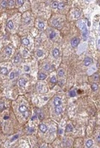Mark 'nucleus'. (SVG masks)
<instances>
[{
  "label": "nucleus",
  "mask_w": 100,
  "mask_h": 148,
  "mask_svg": "<svg viewBox=\"0 0 100 148\" xmlns=\"http://www.w3.org/2000/svg\"><path fill=\"white\" fill-rule=\"evenodd\" d=\"M79 26H80V28H81V30L82 31V32H83V38L84 39H86L87 38V35H88V30H87V26H86V25H85V23L84 22H81V23H79Z\"/></svg>",
  "instance_id": "f257e3e1"
},
{
  "label": "nucleus",
  "mask_w": 100,
  "mask_h": 148,
  "mask_svg": "<svg viewBox=\"0 0 100 148\" xmlns=\"http://www.w3.org/2000/svg\"><path fill=\"white\" fill-rule=\"evenodd\" d=\"M78 43H79V39L77 38V37H74V38L72 39L71 45H72V47H77L78 46Z\"/></svg>",
  "instance_id": "f03ea898"
},
{
  "label": "nucleus",
  "mask_w": 100,
  "mask_h": 148,
  "mask_svg": "<svg viewBox=\"0 0 100 148\" xmlns=\"http://www.w3.org/2000/svg\"><path fill=\"white\" fill-rule=\"evenodd\" d=\"M61 99L59 96H56L54 98V105L56 107H57V106H61Z\"/></svg>",
  "instance_id": "7ed1b4c3"
},
{
  "label": "nucleus",
  "mask_w": 100,
  "mask_h": 148,
  "mask_svg": "<svg viewBox=\"0 0 100 148\" xmlns=\"http://www.w3.org/2000/svg\"><path fill=\"white\" fill-rule=\"evenodd\" d=\"M40 130L41 132L45 133L48 130V127L46 125H45V124H41V125H40Z\"/></svg>",
  "instance_id": "20e7f679"
},
{
  "label": "nucleus",
  "mask_w": 100,
  "mask_h": 148,
  "mask_svg": "<svg viewBox=\"0 0 100 148\" xmlns=\"http://www.w3.org/2000/svg\"><path fill=\"white\" fill-rule=\"evenodd\" d=\"M92 63H93V59H92L91 58H86L84 59V65L85 66H89Z\"/></svg>",
  "instance_id": "39448f33"
},
{
  "label": "nucleus",
  "mask_w": 100,
  "mask_h": 148,
  "mask_svg": "<svg viewBox=\"0 0 100 148\" xmlns=\"http://www.w3.org/2000/svg\"><path fill=\"white\" fill-rule=\"evenodd\" d=\"M0 73L4 75H7L9 74V70H8L7 68H5V67H3V68L0 69Z\"/></svg>",
  "instance_id": "423d86ee"
},
{
  "label": "nucleus",
  "mask_w": 100,
  "mask_h": 148,
  "mask_svg": "<svg viewBox=\"0 0 100 148\" xmlns=\"http://www.w3.org/2000/svg\"><path fill=\"white\" fill-rule=\"evenodd\" d=\"M4 52H5V53H6L8 56L11 55L12 54V48L10 47H5V49H4Z\"/></svg>",
  "instance_id": "0eeeda50"
},
{
  "label": "nucleus",
  "mask_w": 100,
  "mask_h": 148,
  "mask_svg": "<svg viewBox=\"0 0 100 148\" xmlns=\"http://www.w3.org/2000/svg\"><path fill=\"white\" fill-rule=\"evenodd\" d=\"M45 78H46V75L45 73H42V72H40V73L38 74V79L40 80H45Z\"/></svg>",
  "instance_id": "6e6552de"
},
{
  "label": "nucleus",
  "mask_w": 100,
  "mask_h": 148,
  "mask_svg": "<svg viewBox=\"0 0 100 148\" xmlns=\"http://www.w3.org/2000/svg\"><path fill=\"white\" fill-rule=\"evenodd\" d=\"M44 88H45V87H44V85L43 84H40V83H39V84L37 85V90H38V91H40V92H43V91H44L43 89Z\"/></svg>",
  "instance_id": "1a4fd4ad"
},
{
  "label": "nucleus",
  "mask_w": 100,
  "mask_h": 148,
  "mask_svg": "<svg viewBox=\"0 0 100 148\" xmlns=\"http://www.w3.org/2000/svg\"><path fill=\"white\" fill-rule=\"evenodd\" d=\"M52 54L54 56V58H57L59 54H60V52H59V50L57 49V48H55V49H53V51H52Z\"/></svg>",
  "instance_id": "9d476101"
},
{
  "label": "nucleus",
  "mask_w": 100,
  "mask_h": 148,
  "mask_svg": "<svg viewBox=\"0 0 100 148\" xmlns=\"http://www.w3.org/2000/svg\"><path fill=\"white\" fill-rule=\"evenodd\" d=\"M55 112H56V114H61V113H62V107H60V106L56 107Z\"/></svg>",
  "instance_id": "9b49d317"
},
{
  "label": "nucleus",
  "mask_w": 100,
  "mask_h": 148,
  "mask_svg": "<svg viewBox=\"0 0 100 148\" xmlns=\"http://www.w3.org/2000/svg\"><path fill=\"white\" fill-rule=\"evenodd\" d=\"M37 26H38V28H39L40 30H43L45 28V23L43 22V21H39L38 22V25H37Z\"/></svg>",
  "instance_id": "f8f14e48"
},
{
  "label": "nucleus",
  "mask_w": 100,
  "mask_h": 148,
  "mask_svg": "<svg viewBox=\"0 0 100 148\" xmlns=\"http://www.w3.org/2000/svg\"><path fill=\"white\" fill-rule=\"evenodd\" d=\"M25 85H26V80L25 79H21L20 81H19V85H20V87H24Z\"/></svg>",
  "instance_id": "ddd939ff"
},
{
  "label": "nucleus",
  "mask_w": 100,
  "mask_h": 148,
  "mask_svg": "<svg viewBox=\"0 0 100 148\" xmlns=\"http://www.w3.org/2000/svg\"><path fill=\"white\" fill-rule=\"evenodd\" d=\"M52 25L55 26V27H61V24H60V22H59V20H53V22H52Z\"/></svg>",
  "instance_id": "4468645a"
},
{
  "label": "nucleus",
  "mask_w": 100,
  "mask_h": 148,
  "mask_svg": "<svg viewBox=\"0 0 100 148\" xmlns=\"http://www.w3.org/2000/svg\"><path fill=\"white\" fill-rule=\"evenodd\" d=\"M19 111H20V113H24L27 111V107L25 106V105H21V106H20V108H19Z\"/></svg>",
  "instance_id": "2eb2a0df"
},
{
  "label": "nucleus",
  "mask_w": 100,
  "mask_h": 148,
  "mask_svg": "<svg viewBox=\"0 0 100 148\" xmlns=\"http://www.w3.org/2000/svg\"><path fill=\"white\" fill-rule=\"evenodd\" d=\"M72 130H73V127H72V125H66V132H72Z\"/></svg>",
  "instance_id": "dca6fc26"
},
{
  "label": "nucleus",
  "mask_w": 100,
  "mask_h": 148,
  "mask_svg": "<svg viewBox=\"0 0 100 148\" xmlns=\"http://www.w3.org/2000/svg\"><path fill=\"white\" fill-rule=\"evenodd\" d=\"M7 25H8V27H9L10 30L13 29V21H12L11 20L8 21V24H7Z\"/></svg>",
  "instance_id": "f3484780"
},
{
  "label": "nucleus",
  "mask_w": 100,
  "mask_h": 148,
  "mask_svg": "<svg viewBox=\"0 0 100 148\" xmlns=\"http://www.w3.org/2000/svg\"><path fill=\"white\" fill-rule=\"evenodd\" d=\"M13 62H14V64H18L20 62V57L19 55H16L14 58H13Z\"/></svg>",
  "instance_id": "a211bd4d"
},
{
  "label": "nucleus",
  "mask_w": 100,
  "mask_h": 148,
  "mask_svg": "<svg viewBox=\"0 0 100 148\" xmlns=\"http://www.w3.org/2000/svg\"><path fill=\"white\" fill-rule=\"evenodd\" d=\"M93 141H92V140H88V141L86 142V146H87V147H91L93 146Z\"/></svg>",
  "instance_id": "6ab92c4d"
},
{
  "label": "nucleus",
  "mask_w": 100,
  "mask_h": 148,
  "mask_svg": "<svg viewBox=\"0 0 100 148\" xmlns=\"http://www.w3.org/2000/svg\"><path fill=\"white\" fill-rule=\"evenodd\" d=\"M43 54H44V53H43V51L41 50H38L36 52V56L37 57H42Z\"/></svg>",
  "instance_id": "aec40b11"
},
{
  "label": "nucleus",
  "mask_w": 100,
  "mask_h": 148,
  "mask_svg": "<svg viewBox=\"0 0 100 148\" xmlns=\"http://www.w3.org/2000/svg\"><path fill=\"white\" fill-rule=\"evenodd\" d=\"M22 42H23V44L24 45H25V46H28L29 44V39H27V38H24L22 40Z\"/></svg>",
  "instance_id": "412c9836"
},
{
  "label": "nucleus",
  "mask_w": 100,
  "mask_h": 148,
  "mask_svg": "<svg viewBox=\"0 0 100 148\" xmlns=\"http://www.w3.org/2000/svg\"><path fill=\"white\" fill-rule=\"evenodd\" d=\"M51 7H52L53 9H57V7H58V3H57V2H56V1L52 2V4H51Z\"/></svg>",
  "instance_id": "4be33fe9"
},
{
  "label": "nucleus",
  "mask_w": 100,
  "mask_h": 148,
  "mask_svg": "<svg viewBox=\"0 0 100 148\" xmlns=\"http://www.w3.org/2000/svg\"><path fill=\"white\" fill-rule=\"evenodd\" d=\"M36 113L38 114L37 117L39 118H40V119H42V118H43V114H42V113L40 112V110H36Z\"/></svg>",
  "instance_id": "5701e85b"
},
{
  "label": "nucleus",
  "mask_w": 100,
  "mask_h": 148,
  "mask_svg": "<svg viewBox=\"0 0 100 148\" xmlns=\"http://www.w3.org/2000/svg\"><path fill=\"white\" fill-rule=\"evenodd\" d=\"M57 74H58V75H59V76H60V77H62L63 75H65L63 69H59L58 72H57Z\"/></svg>",
  "instance_id": "b1692460"
},
{
  "label": "nucleus",
  "mask_w": 100,
  "mask_h": 148,
  "mask_svg": "<svg viewBox=\"0 0 100 148\" xmlns=\"http://www.w3.org/2000/svg\"><path fill=\"white\" fill-rule=\"evenodd\" d=\"M16 3H17V5L19 7H21L24 4V0H17Z\"/></svg>",
  "instance_id": "393cba45"
},
{
  "label": "nucleus",
  "mask_w": 100,
  "mask_h": 148,
  "mask_svg": "<svg viewBox=\"0 0 100 148\" xmlns=\"http://www.w3.org/2000/svg\"><path fill=\"white\" fill-rule=\"evenodd\" d=\"M55 36H56V33H55V32H54V31H51V33H50V36H49L50 39H53Z\"/></svg>",
  "instance_id": "a878e982"
},
{
  "label": "nucleus",
  "mask_w": 100,
  "mask_h": 148,
  "mask_svg": "<svg viewBox=\"0 0 100 148\" xmlns=\"http://www.w3.org/2000/svg\"><path fill=\"white\" fill-rule=\"evenodd\" d=\"M51 68V65H50V64H45V66H44V69H45V70H50V69Z\"/></svg>",
  "instance_id": "bb28decb"
},
{
  "label": "nucleus",
  "mask_w": 100,
  "mask_h": 148,
  "mask_svg": "<svg viewBox=\"0 0 100 148\" xmlns=\"http://www.w3.org/2000/svg\"><path fill=\"white\" fill-rule=\"evenodd\" d=\"M69 94H70V96H72V97H73V96H75L76 95H77V93H76L75 91H71Z\"/></svg>",
  "instance_id": "cd10ccee"
},
{
  "label": "nucleus",
  "mask_w": 100,
  "mask_h": 148,
  "mask_svg": "<svg viewBox=\"0 0 100 148\" xmlns=\"http://www.w3.org/2000/svg\"><path fill=\"white\" fill-rule=\"evenodd\" d=\"M7 2H6V0H3V1L1 2V5H2V7H6L7 6Z\"/></svg>",
  "instance_id": "c85d7f7f"
},
{
  "label": "nucleus",
  "mask_w": 100,
  "mask_h": 148,
  "mask_svg": "<svg viewBox=\"0 0 100 148\" xmlns=\"http://www.w3.org/2000/svg\"><path fill=\"white\" fill-rule=\"evenodd\" d=\"M14 77H15V73H14V72H11V73H10V75H9V79L12 80Z\"/></svg>",
  "instance_id": "c756f323"
},
{
  "label": "nucleus",
  "mask_w": 100,
  "mask_h": 148,
  "mask_svg": "<svg viewBox=\"0 0 100 148\" xmlns=\"http://www.w3.org/2000/svg\"><path fill=\"white\" fill-rule=\"evenodd\" d=\"M97 89H98V85H97L96 84H93V85H92V90H93V91H96Z\"/></svg>",
  "instance_id": "7c9ffc66"
},
{
  "label": "nucleus",
  "mask_w": 100,
  "mask_h": 148,
  "mask_svg": "<svg viewBox=\"0 0 100 148\" xmlns=\"http://www.w3.org/2000/svg\"><path fill=\"white\" fill-rule=\"evenodd\" d=\"M13 5H14V2H13V0H9V6L13 7Z\"/></svg>",
  "instance_id": "2f4dec72"
},
{
  "label": "nucleus",
  "mask_w": 100,
  "mask_h": 148,
  "mask_svg": "<svg viewBox=\"0 0 100 148\" xmlns=\"http://www.w3.org/2000/svg\"><path fill=\"white\" fill-rule=\"evenodd\" d=\"M51 81L52 82V83H56V76H52L51 78Z\"/></svg>",
  "instance_id": "473e14b6"
},
{
  "label": "nucleus",
  "mask_w": 100,
  "mask_h": 148,
  "mask_svg": "<svg viewBox=\"0 0 100 148\" xmlns=\"http://www.w3.org/2000/svg\"><path fill=\"white\" fill-rule=\"evenodd\" d=\"M18 138H19V134H15V135L13 136V138L11 139V141H11V142H13V141H15V140H16V139H18Z\"/></svg>",
  "instance_id": "72a5a7b5"
},
{
  "label": "nucleus",
  "mask_w": 100,
  "mask_h": 148,
  "mask_svg": "<svg viewBox=\"0 0 100 148\" xmlns=\"http://www.w3.org/2000/svg\"><path fill=\"white\" fill-rule=\"evenodd\" d=\"M29 66H28V65H25V71H26V72H29Z\"/></svg>",
  "instance_id": "f704fd0d"
},
{
  "label": "nucleus",
  "mask_w": 100,
  "mask_h": 148,
  "mask_svg": "<svg viewBox=\"0 0 100 148\" xmlns=\"http://www.w3.org/2000/svg\"><path fill=\"white\" fill-rule=\"evenodd\" d=\"M98 79H99V75H95V76H94V80H95V81H98Z\"/></svg>",
  "instance_id": "c9c22d12"
},
{
  "label": "nucleus",
  "mask_w": 100,
  "mask_h": 148,
  "mask_svg": "<svg viewBox=\"0 0 100 148\" xmlns=\"http://www.w3.org/2000/svg\"><path fill=\"white\" fill-rule=\"evenodd\" d=\"M28 115H29V114H28V112H27V111H25V112H24V113H23V116L25 117V118H27V117H28Z\"/></svg>",
  "instance_id": "e433bc0d"
},
{
  "label": "nucleus",
  "mask_w": 100,
  "mask_h": 148,
  "mask_svg": "<svg viewBox=\"0 0 100 148\" xmlns=\"http://www.w3.org/2000/svg\"><path fill=\"white\" fill-rule=\"evenodd\" d=\"M81 16V14H80V12H76V15H75V17L76 18H78V17H80Z\"/></svg>",
  "instance_id": "4c0bfd02"
},
{
  "label": "nucleus",
  "mask_w": 100,
  "mask_h": 148,
  "mask_svg": "<svg viewBox=\"0 0 100 148\" xmlns=\"http://www.w3.org/2000/svg\"><path fill=\"white\" fill-rule=\"evenodd\" d=\"M64 6V4H58V9H62Z\"/></svg>",
  "instance_id": "58836bf2"
},
{
  "label": "nucleus",
  "mask_w": 100,
  "mask_h": 148,
  "mask_svg": "<svg viewBox=\"0 0 100 148\" xmlns=\"http://www.w3.org/2000/svg\"><path fill=\"white\" fill-rule=\"evenodd\" d=\"M29 133H33L34 132V129L33 128H29Z\"/></svg>",
  "instance_id": "ea45409f"
},
{
  "label": "nucleus",
  "mask_w": 100,
  "mask_h": 148,
  "mask_svg": "<svg viewBox=\"0 0 100 148\" xmlns=\"http://www.w3.org/2000/svg\"><path fill=\"white\" fill-rule=\"evenodd\" d=\"M36 118H37V115H35V116H33V117L31 118V120H35Z\"/></svg>",
  "instance_id": "a19ab883"
},
{
  "label": "nucleus",
  "mask_w": 100,
  "mask_h": 148,
  "mask_svg": "<svg viewBox=\"0 0 100 148\" xmlns=\"http://www.w3.org/2000/svg\"><path fill=\"white\" fill-rule=\"evenodd\" d=\"M58 134H62V130H61V129H60V130H58Z\"/></svg>",
  "instance_id": "79ce46f5"
},
{
  "label": "nucleus",
  "mask_w": 100,
  "mask_h": 148,
  "mask_svg": "<svg viewBox=\"0 0 100 148\" xmlns=\"http://www.w3.org/2000/svg\"><path fill=\"white\" fill-rule=\"evenodd\" d=\"M97 141H98V142H99V141H100V136H99V134L98 136H97Z\"/></svg>",
  "instance_id": "37998d69"
},
{
  "label": "nucleus",
  "mask_w": 100,
  "mask_h": 148,
  "mask_svg": "<svg viewBox=\"0 0 100 148\" xmlns=\"http://www.w3.org/2000/svg\"><path fill=\"white\" fill-rule=\"evenodd\" d=\"M3 107H4V105H3V103H1L0 104V109H2Z\"/></svg>",
  "instance_id": "c03bdc74"
},
{
  "label": "nucleus",
  "mask_w": 100,
  "mask_h": 148,
  "mask_svg": "<svg viewBox=\"0 0 100 148\" xmlns=\"http://www.w3.org/2000/svg\"><path fill=\"white\" fill-rule=\"evenodd\" d=\"M97 45H98V47H99V40H98V42H97Z\"/></svg>",
  "instance_id": "a18cd8bd"
}]
</instances>
